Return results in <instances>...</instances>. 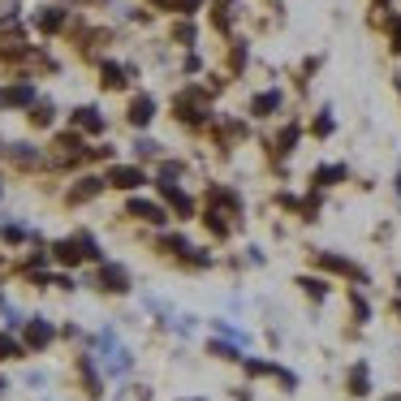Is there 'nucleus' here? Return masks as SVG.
Returning a JSON list of instances; mask_svg holds the SVG:
<instances>
[{"label":"nucleus","mask_w":401,"mask_h":401,"mask_svg":"<svg viewBox=\"0 0 401 401\" xmlns=\"http://www.w3.org/2000/svg\"><path fill=\"white\" fill-rule=\"evenodd\" d=\"M203 5V0H173V9H182V13H195Z\"/></svg>","instance_id":"393cba45"},{"label":"nucleus","mask_w":401,"mask_h":401,"mask_svg":"<svg viewBox=\"0 0 401 401\" xmlns=\"http://www.w3.org/2000/svg\"><path fill=\"white\" fill-rule=\"evenodd\" d=\"M151 117H155V104H151V95H138V100L130 104V121H134V125H147Z\"/></svg>","instance_id":"1a4fd4ad"},{"label":"nucleus","mask_w":401,"mask_h":401,"mask_svg":"<svg viewBox=\"0 0 401 401\" xmlns=\"http://www.w3.org/2000/svg\"><path fill=\"white\" fill-rule=\"evenodd\" d=\"M100 74H104V87H125V74H121V65H112V61H108Z\"/></svg>","instance_id":"a211bd4d"},{"label":"nucleus","mask_w":401,"mask_h":401,"mask_svg":"<svg viewBox=\"0 0 401 401\" xmlns=\"http://www.w3.org/2000/svg\"><path fill=\"white\" fill-rule=\"evenodd\" d=\"M389 30H393V47L401 52V18H393V22H389Z\"/></svg>","instance_id":"a878e982"},{"label":"nucleus","mask_w":401,"mask_h":401,"mask_svg":"<svg viewBox=\"0 0 401 401\" xmlns=\"http://www.w3.org/2000/svg\"><path fill=\"white\" fill-rule=\"evenodd\" d=\"M78 371H83V380H87L91 393H104V389H100V376H95V367H91V358H78Z\"/></svg>","instance_id":"dca6fc26"},{"label":"nucleus","mask_w":401,"mask_h":401,"mask_svg":"<svg viewBox=\"0 0 401 401\" xmlns=\"http://www.w3.org/2000/svg\"><path fill=\"white\" fill-rule=\"evenodd\" d=\"M56 147L65 151L69 160H78V155H83V142H78V134H61V138H56Z\"/></svg>","instance_id":"f3484780"},{"label":"nucleus","mask_w":401,"mask_h":401,"mask_svg":"<svg viewBox=\"0 0 401 401\" xmlns=\"http://www.w3.org/2000/svg\"><path fill=\"white\" fill-rule=\"evenodd\" d=\"M56 259L61 263H78V259H83V242H78V237H74V242H56Z\"/></svg>","instance_id":"ddd939ff"},{"label":"nucleus","mask_w":401,"mask_h":401,"mask_svg":"<svg viewBox=\"0 0 401 401\" xmlns=\"http://www.w3.org/2000/svg\"><path fill=\"white\" fill-rule=\"evenodd\" d=\"M294 142H298V125H290V130L281 134V151H294Z\"/></svg>","instance_id":"5701e85b"},{"label":"nucleus","mask_w":401,"mask_h":401,"mask_svg":"<svg viewBox=\"0 0 401 401\" xmlns=\"http://www.w3.org/2000/svg\"><path fill=\"white\" fill-rule=\"evenodd\" d=\"M100 190H104V177H83L69 190V203H87L91 195H100Z\"/></svg>","instance_id":"423d86ee"},{"label":"nucleus","mask_w":401,"mask_h":401,"mask_svg":"<svg viewBox=\"0 0 401 401\" xmlns=\"http://www.w3.org/2000/svg\"><path fill=\"white\" fill-rule=\"evenodd\" d=\"M345 177V164H324V169H315V182L319 186H332V182H341Z\"/></svg>","instance_id":"4468645a"},{"label":"nucleus","mask_w":401,"mask_h":401,"mask_svg":"<svg viewBox=\"0 0 401 401\" xmlns=\"http://www.w3.org/2000/svg\"><path fill=\"white\" fill-rule=\"evenodd\" d=\"M277 108H281V91H263V95H254V104H250L254 117H272Z\"/></svg>","instance_id":"6e6552de"},{"label":"nucleus","mask_w":401,"mask_h":401,"mask_svg":"<svg viewBox=\"0 0 401 401\" xmlns=\"http://www.w3.org/2000/svg\"><path fill=\"white\" fill-rule=\"evenodd\" d=\"M229 22H233V5H229V0H220V5H216V26L229 30Z\"/></svg>","instance_id":"6ab92c4d"},{"label":"nucleus","mask_w":401,"mask_h":401,"mask_svg":"<svg viewBox=\"0 0 401 401\" xmlns=\"http://www.w3.org/2000/svg\"><path fill=\"white\" fill-rule=\"evenodd\" d=\"M319 263H324V268H332V272H345V277H354V281H362V268L345 263V259H336V254H319Z\"/></svg>","instance_id":"f8f14e48"},{"label":"nucleus","mask_w":401,"mask_h":401,"mask_svg":"<svg viewBox=\"0 0 401 401\" xmlns=\"http://www.w3.org/2000/svg\"><path fill=\"white\" fill-rule=\"evenodd\" d=\"M349 393H367V367H354V376H349Z\"/></svg>","instance_id":"412c9836"},{"label":"nucleus","mask_w":401,"mask_h":401,"mask_svg":"<svg viewBox=\"0 0 401 401\" xmlns=\"http://www.w3.org/2000/svg\"><path fill=\"white\" fill-rule=\"evenodd\" d=\"M130 216H138V220H151V224H164V212H160L155 203H147V199H134V203H130Z\"/></svg>","instance_id":"9d476101"},{"label":"nucleus","mask_w":401,"mask_h":401,"mask_svg":"<svg viewBox=\"0 0 401 401\" xmlns=\"http://www.w3.org/2000/svg\"><path fill=\"white\" fill-rule=\"evenodd\" d=\"M164 199H169L173 207H177L182 216H190V212H195V203H190V195H182V190H177V182H173V177H164Z\"/></svg>","instance_id":"0eeeda50"},{"label":"nucleus","mask_w":401,"mask_h":401,"mask_svg":"<svg viewBox=\"0 0 401 401\" xmlns=\"http://www.w3.org/2000/svg\"><path fill=\"white\" fill-rule=\"evenodd\" d=\"M5 389H9V384H5V380H0V393H5Z\"/></svg>","instance_id":"c756f323"},{"label":"nucleus","mask_w":401,"mask_h":401,"mask_svg":"<svg viewBox=\"0 0 401 401\" xmlns=\"http://www.w3.org/2000/svg\"><path fill=\"white\" fill-rule=\"evenodd\" d=\"M0 108H35V87H9V91H0Z\"/></svg>","instance_id":"20e7f679"},{"label":"nucleus","mask_w":401,"mask_h":401,"mask_svg":"<svg viewBox=\"0 0 401 401\" xmlns=\"http://www.w3.org/2000/svg\"><path fill=\"white\" fill-rule=\"evenodd\" d=\"M302 285H307V294H315V298H324L328 290H324V281H307V277H302Z\"/></svg>","instance_id":"b1692460"},{"label":"nucleus","mask_w":401,"mask_h":401,"mask_svg":"<svg viewBox=\"0 0 401 401\" xmlns=\"http://www.w3.org/2000/svg\"><path fill=\"white\" fill-rule=\"evenodd\" d=\"M315 134H332V117H319L315 121Z\"/></svg>","instance_id":"cd10ccee"},{"label":"nucleus","mask_w":401,"mask_h":401,"mask_svg":"<svg viewBox=\"0 0 401 401\" xmlns=\"http://www.w3.org/2000/svg\"><path fill=\"white\" fill-rule=\"evenodd\" d=\"M61 26H65V13L61 9H43L39 13V30H61Z\"/></svg>","instance_id":"2eb2a0df"},{"label":"nucleus","mask_w":401,"mask_h":401,"mask_svg":"<svg viewBox=\"0 0 401 401\" xmlns=\"http://www.w3.org/2000/svg\"><path fill=\"white\" fill-rule=\"evenodd\" d=\"M74 125H78V130H87V134H104V117L95 108H78L74 112Z\"/></svg>","instance_id":"39448f33"},{"label":"nucleus","mask_w":401,"mask_h":401,"mask_svg":"<svg viewBox=\"0 0 401 401\" xmlns=\"http://www.w3.org/2000/svg\"><path fill=\"white\" fill-rule=\"evenodd\" d=\"M26 341H30V345H47V341H52V324L30 319V324H26Z\"/></svg>","instance_id":"9b49d317"},{"label":"nucleus","mask_w":401,"mask_h":401,"mask_svg":"<svg viewBox=\"0 0 401 401\" xmlns=\"http://www.w3.org/2000/svg\"><path fill=\"white\" fill-rule=\"evenodd\" d=\"M78 242H83V254H87V259H104V250L95 246V237H91V233H78Z\"/></svg>","instance_id":"aec40b11"},{"label":"nucleus","mask_w":401,"mask_h":401,"mask_svg":"<svg viewBox=\"0 0 401 401\" xmlns=\"http://www.w3.org/2000/svg\"><path fill=\"white\" fill-rule=\"evenodd\" d=\"M177 117L190 121V125L203 121V117H207V95H203V91H182V95H177Z\"/></svg>","instance_id":"f257e3e1"},{"label":"nucleus","mask_w":401,"mask_h":401,"mask_svg":"<svg viewBox=\"0 0 401 401\" xmlns=\"http://www.w3.org/2000/svg\"><path fill=\"white\" fill-rule=\"evenodd\" d=\"M100 290H108V294H125V290H130V272L117 268V263H100Z\"/></svg>","instance_id":"f03ea898"},{"label":"nucleus","mask_w":401,"mask_h":401,"mask_svg":"<svg viewBox=\"0 0 401 401\" xmlns=\"http://www.w3.org/2000/svg\"><path fill=\"white\" fill-rule=\"evenodd\" d=\"M177 39H182V43H190V39H195V26L182 22V26H177Z\"/></svg>","instance_id":"bb28decb"},{"label":"nucleus","mask_w":401,"mask_h":401,"mask_svg":"<svg viewBox=\"0 0 401 401\" xmlns=\"http://www.w3.org/2000/svg\"><path fill=\"white\" fill-rule=\"evenodd\" d=\"M108 182H112V186H121V190H138V186L147 182V177H142V169H130V164H117V169H108Z\"/></svg>","instance_id":"7ed1b4c3"},{"label":"nucleus","mask_w":401,"mask_h":401,"mask_svg":"<svg viewBox=\"0 0 401 401\" xmlns=\"http://www.w3.org/2000/svg\"><path fill=\"white\" fill-rule=\"evenodd\" d=\"M151 5H173V0H151Z\"/></svg>","instance_id":"c85d7f7f"},{"label":"nucleus","mask_w":401,"mask_h":401,"mask_svg":"<svg viewBox=\"0 0 401 401\" xmlns=\"http://www.w3.org/2000/svg\"><path fill=\"white\" fill-rule=\"evenodd\" d=\"M30 121H35V125H52V108H47V104L30 108Z\"/></svg>","instance_id":"4be33fe9"}]
</instances>
